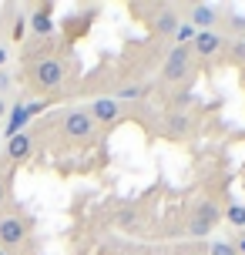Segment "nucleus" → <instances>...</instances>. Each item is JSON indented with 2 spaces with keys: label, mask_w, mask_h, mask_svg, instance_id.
<instances>
[{
  "label": "nucleus",
  "mask_w": 245,
  "mask_h": 255,
  "mask_svg": "<svg viewBox=\"0 0 245 255\" xmlns=\"http://www.w3.org/2000/svg\"><path fill=\"white\" fill-rule=\"evenodd\" d=\"M195 74V57L188 47H178V44H171V51H168L165 64H161V81L171 84V88H178V84H188Z\"/></svg>",
  "instance_id": "obj_1"
},
{
  "label": "nucleus",
  "mask_w": 245,
  "mask_h": 255,
  "mask_svg": "<svg viewBox=\"0 0 245 255\" xmlns=\"http://www.w3.org/2000/svg\"><path fill=\"white\" fill-rule=\"evenodd\" d=\"M225 7L219 3H188L185 7V20L195 27V30H222L225 24Z\"/></svg>",
  "instance_id": "obj_2"
},
{
  "label": "nucleus",
  "mask_w": 245,
  "mask_h": 255,
  "mask_svg": "<svg viewBox=\"0 0 245 255\" xmlns=\"http://www.w3.org/2000/svg\"><path fill=\"white\" fill-rule=\"evenodd\" d=\"M219 218H222V212H219L215 202H208V198L195 202L192 218H188V235H192V239H205V235H212L215 225H219Z\"/></svg>",
  "instance_id": "obj_3"
},
{
  "label": "nucleus",
  "mask_w": 245,
  "mask_h": 255,
  "mask_svg": "<svg viewBox=\"0 0 245 255\" xmlns=\"http://www.w3.org/2000/svg\"><path fill=\"white\" fill-rule=\"evenodd\" d=\"M229 47V37H225V30H198L192 40V57H198V61H212L215 54H222Z\"/></svg>",
  "instance_id": "obj_4"
},
{
  "label": "nucleus",
  "mask_w": 245,
  "mask_h": 255,
  "mask_svg": "<svg viewBox=\"0 0 245 255\" xmlns=\"http://www.w3.org/2000/svg\"><path fill=\"white\" fill-rule=\"evenodd\" d=\"M61 125H64V134L71 141H88V138H94V128H98V125H94V118L88 115V108H71Z\"/></svg>",
  "instance_id": "obj_5"
},
{
  "label": "nucleus",
  "mask_w": 245,
  "mask_h": 255,
  "mask_svg": "<svg viewBox=\"0 0 245 255\" xmlns=\"http://www.w3.org/2000/svg\"><path fill=\"white\" fill-rule=\"evenodd\" d=\"M34 84L40 91H54L64 84V64L57 57H44V61L34 64Z\"/></svg>",
  "instance_id": "obj_6"
},
{
  "label": "nucleus",
  "mask_w": 245,
  "mask_h": 255,
  "mask_svg": "<svg viewBox=\"0 0 245 255\" xmlns=\"http://www.w3.org/2000/svg\"><path fill=\"white\" fill-rule=\"evenodd\" d=\"M88 115L94 118V125H118L124 118V108L118 98H94L88 108Z\"/></svg>",
  "instance_id": "obj_7"
},
{
  "label": "nucleus",
  "mask_w": 245,
  "mask_h": 255,
  "mask_svg": "<svg viewBox=\"0 0 245 255\" xmlns=\"http://www.w3.org/2000/svg\"><path fill=\"white\" fill-rule=\"evenodd\" d=\"M181 20H185V17H181L175 7H158V13L151 17V30H155L161 40H175Z\"/></svg>",
  "instance_id": "obj_8"
},
{
  "label": "nucleus",
  "mask_w": 245,
  "mask_h": 255,
  "mask_svg": "<svg viewBox=\"0 0 245 255\" xmlns=\"http://www.w3.org/2000/svg\"><path fill=\"white\" fill-rule=\"evenodd\" d=\"M27 239V225L20 215H0V245L3 249H17Z\"/></svg>",
  "instance_id": "obj_9"
},
{
  "label": "nucleus",
  "mask_w": 245,
  "mask_h": 255,
  "mask_svg": "<svg viewBox=\"0 0 245 255\" xmlns=\"http://www.w3.org/2000/svg\"><path fill=\"white\" fill-rule=\"evenodd\" d=\"M198 104V98H195V91L188 88V84H181V88H171L165 98V108L168 115H192V108Z\"/></svg>",
  "instance_id": "obj_10"
},
{
  "label": "nucleus",
  "mask_w": 245,
  "mask_h": 255,
  "mask_svg": "<svg viewBox=\"0 0 245 255\" xmlns=\"http://www.w3.org/2000/svg\"><path fill=\"white\" fill-rule=\"evenodd\" d=\"M30 118H34V115H30V108H27L24 101L13 104L10 115H7V125H3V134H7V141L17 138V134H24V128L30 125Z\"/></svg>",
  "instance_id": "obj_11"
},
{
  "label": "nucleus",
  "mask_w": 245,
  "mask_h": 255,
  "mask_svg": "<svg viewBox=\"0 0 245 255\" xmlns=\"http://www.w3.org/2000/svg\"><path fill=\"white\" fill-rule=\"evenodd\" d=\"M195 131V115H168L165 118V134L168 138H188Z\"/></svg>",
  "instance_id": "obj_12"
},
{
  "label": "nucleus",
  "mask_w": 245,
  "mask_h": 255,
  "mask_svg": "<svg viewBox=\"0 0 245 255\" xmlns=\"http://www.w3.org/2000/svg\"><path fill=\"white\" fill-rule=\"evenodd\" d=\"M30 151H34V138H30L27 131L7 141V158H10V161H24V158H27Z\"/></svg>",
  "instance_id": "obj_13"
},
{
  "label": "nucleus",
  "mask_w": 245,
  "mask_h": 255,
  "mask_svg": "<svg viewBox=\"0 0 245 255\" xmlns=\"http://www.w3.org/2000/svg\"><path fill=\"white\" fill-rule=\"evenodd\" d=\"M30 30L37 37H51L54 34V17H51V7H40V10L30 13Z\"/></svg>",
  "instance_id": "obj_14"
},
{
  "label": "nucleus",
  "mask_w": 245,
  "mask_h": 255,
  "mask_svg": "<svg viewBox=\"0 0 245 255\" xmlns=\"http://www.w3.org/2000/svg\"><path fill=\"white\" fill-rule=\"evenodd\" d=\"M118 101H141V98H148V84H141V81H134V84H124V88H118L115 94Z\"/></svg>",
  "instance_id": "obj_15"
},
{
  "label": "nucleus",
  "mask_w": 245,
  "mask_h": 255,
  "mask_svg": "<svg viewBox=\"0 0 245 255\" xmlns=\"http://www.w3.org/2000/svg\"><path fill=\"white\" fill-rule=\"evenodd\" d=\"M225 218H229V225H232V229L242 232V225H245V205L242 202H232L229 208H225Z\"/></svg>",
  "instance_id": "obj_16"
},
{
  "label": "nucleus",
  "mask_w": 245,
  "mask_h": 255,
  "mask_svg": "<svg viewBox=\"0 0 245 255\" xmlns=\"http://www.w3.org/2000/svg\"><path fill=\"white\" fill-rule=\"evenodd\" d=\"M225 51H229V57H232L235 64H242V67H245V37L229 40V47H225Z\"/></svg>",
  "instance_id": "obj_17"
},
{
  "label": "nucleus",
  "mask_w": 245,
  "mask_h": 255,
  "mask_svg": "<svg viewBox=\"0 0 245 255\" xmlns=\"http://www.w3.org/2000/svg\"><path fill=\"white\" fill-rule=\"evenodd\" d=\"M208 255H239V249L232 242H225V239H215V242L208 245Z\"/></svg>",
  "instance_id": "obj_18"
},
{
  "label": "nucleus",
  "mask_w": 245,
  "mask_h": 255,
  "mask_svg": "<svg viewBox=\"0 0 245 255\" xmlns=\"http://www.w3.org/2000/svg\"><path fill=\"white\" fill-rule=\"evenodd\" d=\"M10 74H7V71H0V98H7V91H10Z\"/></svg>",
  "instance_id": "obj_19"
},
{
  "label": "nucleus",
  "mask_w": 245,
  "mask_h": 255,
  "mask_svg": "<svg viewBox=\"0 0 245 255\" xmlns=\"http://www.w3.org/2000/svg\"><path fill=\"white\" fill-rule=\"evenodd\" d=\"M7 57H10V51H7V47L0 44V71H3V64H7Z\"/></svg>",
  "instance_id": "obj_20"
},
{
  "label": "nucleus",
  "mask_w": 245,
  "mask_h": 255,
  "mask_svg": "<svg viewBox=\"0 0 245 255\" xmlns=\"http://www.w3.org/2000/svg\"><path fill=\"white\" fill-rule=\"evenodd\" d=\"M232 245H235V249H239V255H245V235H239V239H235Z\"/></svg>",
  "instance_id": "obj_21"
},
{
  "label": "nucleus",
  "mask_w": 245,
  "mask_h": 255,
  "mask_svg": "<svg viewBox=\"0 0 245 255\" xmlns=\"http://www.w3.org/2000/svg\"><path fill=\"white\" fill-rule=\"evenodd\" d=\"M3 115H10V108H7V98H0V118Z\"/></svg>",
  "instance_id": "obj_22"
},
{
  "label": "nucleus",
  "mask_w": 245,
  "mask_h": 255,
  "mask_svg": "<svg viewBox=\"0 0 245 255\" xmlns=\"http://www.w3.org/2000/svg\"><path fill=\"white\" fill-rule=\"evenodd\" d=\"M3 198H7V185L0 181V205H3Z\"/></svg>",
  "instance_id": "obj_23"
},
{
  "label": "nucleus",
  "mask_w": 245,
  "mask_h": 255,
  "mask_svg": "<svg viewBox=\"0 0 245 255\" xmlns=\"http://www.w3.org/2000/svg\"><path fill=\"white\" fill-rule=\"evenodd\" d=\"M242 235H245V225H242Z\"/></svg>",
  "instance_id": "obj_24"
}]
</instances>
